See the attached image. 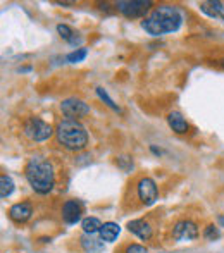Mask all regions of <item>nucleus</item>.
I'll return each instance as SVG.
<instances>
[{
	"mask_svg": "<svg viewBox=\"0 0 224 253\" xmlns=\"http://www.w3.org/2000/svg\"><path fill=\"white\" fill-rule=\"evenodd\" d=\"M181 23H183V16L179 10L173 5L162 3L159 7H154L152 12L141 21V28L150 37H162V35L178 31Z\"/></svg>",
	"mask_w": 224,
	"mask_h": 253,
	"instance_id": "1",
	"label": "nucleus"
},
{
	"mask_svg": "<svg viewBox=\"0 0 224 253\" xmlns=\"http://www.w3.org/2000/svg\"><path fill=\"white\" fill-rule=\"evenodd\" d=\"M24 176L31 190L38 195H48L55 186V170L50 160L44 157H33L24 167Z\"/></svg>",
	"mask_w": 224,
	"mask_h": 253,
	"instance_id": "2",
	"label": "nucleus"
},
{
	"mask_svg": "<svg viewBox=\"0 0 224 253\" xmlns=\"http://www.w3.org/2000/svg\"><path fill=\"white\" fill-rule=\"evenodd\" d=\"M57 143L69 152H81L88 145V131L80 121L62 119L55 127Z\"/></svg>",
	"mask_w": 224,
	"mask_h": 253,
	"instance_id": "3",
	"label": "nucleus"
},
{
	"mask_svg": "<svg viewBox=\"0 0 224 253\" xmlns=\"http://www.w3.org/2000/svg\"><path fill=\"white\" fill-rule=\"evenodd\" d=\"M23 133L35 143H42V141H47L52 136L54 127L42 117H28L23 124Z\"/></svg>",
	"mask_w": 224,
	"mask_h": 253,
	"instance_id": "4",
	"label": "nucleus"
},
{
	"mask_svg": "<svg viewBox=\"0 0 224 253\" xmlns=\"http://www.w3.org/2000/svg\"><path fill=\"white\" fill-rule=\"evenodd\" d=\"M154 2L150 0H119L116 2V9L128 19H138V17H147L152 12Z\"/></svg>",
	"mask_w": 224,
	"mask_h": 253,
	"instance_id": "5",
	"label": "nucleus"
},
{
	"mask_svg": "<svg viewBox=\"0 0 224 253\" xmlns=\"http://www.w3.org/2000/svg\"><path fill=\"white\" fill-rule=\"evenodd\" d=\"M134 188H136L138 200H140L143 207H150L159 200V188L152 177H140L136 181V184H134Z\"/></svg>",
	"mask_w": 224,
	"mask_h": 253,
	"instance_id": "6",
	"label": "nucleus"
},
{
	"mask_svg": "<svg viewBox=\"0 0 224 253\" xmlns=\"http://www.w3.org/2000/svg\"><path fill=\"white\" fill-rule=\"evenodd\" d=\"M60 110L62 114L67 117V119H83L90 114V105L85 103L83 100L76 97H71V98H66V100L60 102Z\"/></svg>",
	"mask_w": 224,
	"mask_h": 253,
	"instance_id": "7",
	"label": "nucleus"
},
{
	"mask_svg": "<svg viewBox=\"0 0 224 253\" xmlns=\"http://www.w3.org/2000/svg\"><path fill=\"white\" fill-rule=\"evenodd\" d=\"M200 231H198V226L190 219H181L178 220L176 224L173 226V236L174 241H193L198 238Z\"/></svg>",
	"mask_w": 224,
	"mask_h": 253,
	"instance_id": "8",
	"label": "nucleus"
},
{
	"mask_svg": "<svg viewBox=\"0 0 224 253\" xmlns=\"http://www.w3.org/2000/svg\"><path fill=\"white\" fill-rule=\"evenodd\" d=\"M7 213H9V219L14 224H26L31 219V215H33V203L31 202L14 203Z\"/></svg>",
	"mask_w": 224,
	"mask_h": 253,
	"instance_id": "9",
	"label": "nucleus"
},
{
	"mask_svg": "<svg viewBox=\"0 0 224 253\" xmlns=\"http://www.w3.org/2000/svg\"><path fill=\"white\" fill-rule=\"evenodd\" d=\"M128 231L138 236L141 241H150L154 236V226L148 219H133L128 222Z\"/></svg>",
	"mask_w": 224,
	"mask_h": 253,
	"instance_id": "10",
	"label": "nucleus"
},
{
	"mask_svg": "<svg viewBox=\"0 0 224 253\" xmlns=\"http://www.w3.org/2000/svg\"><path fill=\"white\" fill-rule=\"evenodd\" d=\"M81 213H83V205H81L78 200H66L62 205V210H60L62 220L66 224H69V226L80 222Z\"/></svg>",
	"mask_w": 224,
	"mask_h": 253,
	"instance_id": "11",
	"label": "nucleus"
},
{
	"mask_svg": "<svg viewBox=\"0 0 224 253\" xmlns=\"http://www.w3.org/2000/svg\"><path fill=\"white\" fill-rule=\"evenodd\" d=\"M168 124L176 134H184V133H188V129H190L188 121L184 119L183 114L178 112V110H173V112L168 114Z\"/></svg>",
	"mask_w": 224,
	"mask_h": 253,
	"instance_id": "12",
	"label": "nucleus"
},
{
	"mask_svg": "<svg viewBox=\"0 0 224 253\" xmlns=\"http://www.w3.org/2000/svg\"><path fill=\"white\" fill-rule=\"evenodd\" d=\"M80 245L85 253H100L104 250V241L93 238V234H83L80 238Z\"/></svg>",
	"mask_w": 224,
	"mask_h": 253,
	"instance_id": "13",
	"label": "nucleus"
},
{
	"mask_svg": "<svg viewBox=\"0 0 224 253\" xmlns=\"http://www.w3.org/2000/svg\"><path fill=\"white\" fill-rule=\"evenodd\" d=\"M121 233V226L117 222H112V220H109V222H104L100 227V240L102 241H107V243H112V241L117 240V236H119Z\"/></svg>",
	"mask_w": 224,
	"mask_h": 253,
	"instance_id": "14",
	"label": "nucleus"
},
{
	"mask_svg": "<svg viewBox=\"0 0 224 253\" xmlns=\"http://www.w3.org/2000/svg\"><path fill=\"white\" fill-rule=\"evenodd\" d=\"M223 9H224V5L221 2H218V0H205V2H200V10L204 14H207L209 17H219Z\"/></svg>",
	"mask_w": 224,
	"mask_h": 253,
	"instance_id": "15",
	"label": "nucleus"
},
{
	"mask_svg": "<svg viewBox=\"0 0 224 253\" xmlns=\"http://www.w3.org/2000/svg\"><path fill=\"white\" fill-rule=\"evenodd\" d=\"M100 227H102V222L98 217H85L81 220V229H83L85 234H95V233H100Z\"/></svg>",
	"mask_w": 224,
	"mask_h": 253,
	"instance_id": "16",
	"label": "nucleus"
},
{
	"mask_svg": "<svg viewBox=\"0 0 224 253\" xmlns=\"http://www.w3.org/2000/svg\"><path fill=\"white\" fill-rule=\"evenodd\" d=\"M14 191V181L10 176H7V174H2L0 176V197L5 200V198H9L10 195H12Z\"/></svg>",
	"mask_w": 224,
	"mask_h": 253,
	"instance_id": "17",
	"label": "nucleus"
},
{
	"mask_svg": "<svg viewBox=\"0 0 224 253\" xmlns=\"http://www.w3.org/2000/svg\"><path fill=\"white\" fill-rule=\"evenodd\" d=\"M57 33H59V37L62 38V40L69 42V43L76 42V33H74L73 28L67 26V24H57Z\"/></svg>",
	"mask_w": 224,
	"mask_h": 253,
	"instance_id": "18",
	"label": "nucleus"
},
{
	"mask_svg": "<svg viewBox=\"0 0 224 253\" xmlns=\"http://www.w3.org/2000/svg\"><path fill=\"white\" fill-rule=\"evenodd\" d=\"M97 95H98V98H100V100L104 102L107 107H111V109H112V110H116V112H121L119 105H116V103H114V100H112L111 97H109L107 91H105V88L98 86V88H97Z\"/></svg>",
	"mask_w": 224,
	"mask_h": 253,
	"instance_id": "19",
	"label": "nucleus"
},
{
	"mask_svg": "<svg viewBox=\"0 0 224 253\" xmlns=\"http://www.w3.org/2000/svg\"><path fill=\"white\" fill-rule=\"evenodd\" d=\"M204 238L207 241H216L221 238V231H219V227L214 226V224H209V226L204 229Z\"/></svg>",
	"mask_w": 224,
	"mask_h": 253,
	"instance_id": "20",
	"label": "nucleus"
},
{
	"mask_svg": "<svg viewBox=\"0 0 224 253\" xmlns=\"http://www.w3.org/2000/svg\"><path fill=\"white\" fill-rule=\"evenodd\" d=\"M87 53H88V50L87 48H78V50H74V52H71V53H67V62H81V60L87 57Z\"/></svg>",
	"mask_w": 224,
	"mask_h": 253,
	"instance_id": "21",
	"label": "nucleus"
},
{
	"mask_svg": "<svg viewBox=\"0 0 224 253\" xmlns=\"http://www.w3.org/2000/svg\"><path fill=\"white\" fill-rule=\"evenodd\" d=\"M123 253H148V248L138 243H128L126 247H124Z\"/></svg>",
	"mask_w": 224,
	"mask_h": 253,
	"instance_id": "22",
	"label": "nucleus"
},
{
	"mask_svg": "<svg viewBox=\"0 0 224 253\" xmlns=\"http://www.w3.org/2000/svg\"><path fill=\"white\" fill-rule=\"evenodd\" d=\"M117 166L124 170H131L133 169V160H131L130 157H119V159H117Z\"/></svg>",
	"mask_w": 224,
	"mask_h": 253,
	"instance_id": "23",
	"label": "nucleus"
},
{
	"mask_svg": "<svg viewBox=\"0 0 224 253\" xmlns=\"http://www.w3.org/2000/svg\"><path fill=\"white\" fill-rule=\"evenodd\" d=\"M219 17H221V19H223V21H224V9H223V10H221V16H219Z\"/></svg>",
	"mask_w": 224,
	"mask_h": 253,
	"instance_id": "24",
	"label": "nucleus"
},
{
	"mask_svg": "<svg viewBox=\"0 0 224 253\" xmlns=\"http://www.w3.org/2000/svg\"><path fill=\"white\" fill-rule=\"evenodd\" d=\"M219 66H221V67H224V59H223V60H219Z\"/></svg>",
	"mask_w": 224,
	"mask_h": 253,
	"instance_id": "25",
	"label": "nucleus"
}]
</instances>
